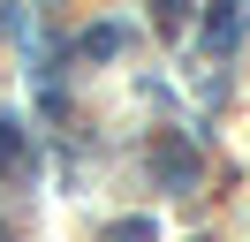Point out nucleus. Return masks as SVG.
I'll return each mask as SVG.
<instances>
[{
	"instance_id": "f257e3e1",
	"label": "nucleus",
	"mask_w": 250,
	"mask_h": 242,
	"mask_svg": "<svg viewBox=\"0 0 250 242\" xmlns=\"http://www.w3.org/2000/svg\"><path fill=\"white\" fill-rule=\"evenodd\" d=\"M0 242H8V235H0Z\"/></svg>"
}]
</instances>
